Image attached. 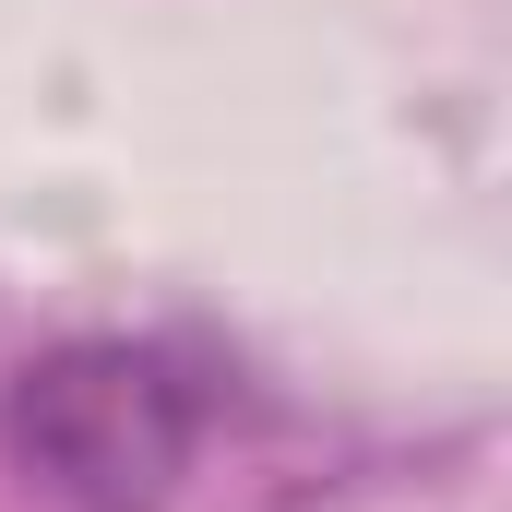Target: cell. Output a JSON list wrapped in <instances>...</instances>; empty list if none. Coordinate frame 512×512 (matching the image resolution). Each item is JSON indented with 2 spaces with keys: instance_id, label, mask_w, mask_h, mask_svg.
<instances>
[{
  "instance_id": "cell-1",
  "label": "cell",
  "mask_w": 512,
  "mask_h": 512,
  "mask_svg": "<svg viewBox=\"0 0 512 512\" xmlns=\"http://www.w3.org/2000/svg\"><path fill=\"white\" fill-rule=\"evenodd\" d=\"M215 370L155 334H72L24 358L0 393V453L60 512H167L203 429H215Z\"/></svg>"
}]
</instances>
